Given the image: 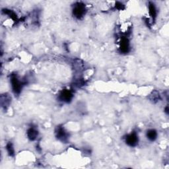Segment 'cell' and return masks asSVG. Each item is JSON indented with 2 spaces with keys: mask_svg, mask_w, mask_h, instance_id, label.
<instances>
[{
  "mask_svg": "<svg viewBox=\"0 0 169 169\" xmlns=\"http://www.w3.org/2000/svg\"><path fill=\"white\" fill-rule=\"evenodd\" d=\"M85 6L81 3H76L73 9V14L77 19H81L85 14Z\"/></svg>",
  "mask_w": 169,
  "mask_h": 169,
  "instance_id": "6da1fadb",
  "label": "cell"
},
{
  "mask_svg": "<svg viewBox=\"0 0 169 169\" xmlns=\"http://www.w3.org/2000/svg\"><path fill=\"white\" fill-rule=\"evenodd\" d=\"M11 83L13 91L15 94H20L23 87V83L20 81L16 75H12L11 78Z\"/></svg>",
  "mask_w": 169,
  "mask_h": 169,
  "instance_id": "7a4b0ae2",
  "label": "cell"
},
{
  "mask_svg": "<svg viewBox=\"0 0 169 169\" xmlns=\"http://www.w3.org/2000/svg\"><path fill=\"white\" fill-rule=\"evenodd\" d=\"M56 134L57 139L62 142H66L68 139V134L62 126H57L56 130Z\"/></svg>",
  "mask_w": 169,
  "mask_h": 169,
  "instance_id": "3957f363",
  "label": "cell"
},
{
  "mask_svg": "<svg viewBox=\"0 0 169 169\" xmlns=\"http://www.w3.org/2000/svg\"><path fill=\"white\" fill-rule=\"evenodd\" d=\"M138 141H139V139H138V136L136 132H132L128 135L126 137V143L130 147L136 146L138 143Z\"/></svg>",
  "mask_w": 169,
  "mask_h": 169,
  "instance_id": "277c9868",
  "label": "cell"
},
{
  "mask_svg": "<svg viewBox=\"0 0 169 169\" xmlns=\"http://www.w3.org/2000/svg\"><path fill=\"white\" fill-rule=\"evenodd\" d=\"M60 99L64 103H69L73 99V93L69 90H63L60 94Z\"/></svg>",
  "mask_w": 169,
  "mask_h": 169,
  "instance_id": "5b68a950",
  "label": "cell"
},
{
  "mask_svg": "<svg viewBox=\"0 0 169 169\" xmlns=\"http://www.w3.org/2000/svg\"><path fill=\"white\" fill-rule=\"evenodd\" d=\"M120 50L121 52L128 53L130 50V42L129 40L126 37H123L121 40Z\"/></svg>",
  "mask_w": 169,
  "mask_h": 169,
  "instance_id": "8992f818",
  "label": "cell"
},
{
  "mask_svg": "<svg viewBox=\"0 0 169 169\" xmlns=\"http://www.w3.org/2000/svg\"><path fill=\"white\" fill-rule=\"evenodd\" d=\"M38 135V132L35 128H30L27 131V137L30 141H34L36 139Z\"/></svg>",
  "mask_w": 169,
  "mask_h": 169,
  "instance_id": "52a82bcc",
  "label": "cell"
},
{
  "mask_svg": "<svg viewBox=\"0 0 169 169\" xmlns=\"http://www.w3.org/2000/svg\"><path fill=\"white\" fill-rule=\"evenodd\" d=\"M149 11L151 17L153 20L157 17V9L153 3L150 2L149 3Z\"/></svg>",
  "mask_w": 169,
  "mask_h": 169,
  "instance_id": "ba28073f",
  "label": "cell"
},
{
  "mask_svg": "<svg viewBox=\"0 0 169 169\" xmlns=\"http://www.w3.org/2000/svg\"><path fill=\"white\" fill-rule=\"evenodd\" d=\"M11 99L8 94H5L4 95H2L1 97V103H2V106L3 107H7L10 104V101H11Z\"/></svg>",
  "mask_w": 169,
  "mask_h": 169,
  "instance_id": "9c48e42d",
  "label": "cell"
},
{
  "mask_svg": "<svg viewBox=\"0 0 169 169\" xmlns=\"http://www.w3.org/2000/svg\"><path fill=\"white\" fill-rule=\"evenodd\" d=\"M157 132L155 130H149L147 132V137L149 140L151 141H153L157 139Z\"/></svg>",
  "mask_w": 169,
  "mask_h": 169,
  "instance_id": "30bf717a",
  "label": "cell"
},
{
  "mask_svg": "<svg viewBox=\"0 0 169 169\" xmlns=\"http://www.w3.org/2000/svg\"><path fill=\"white\" fill-rule=\"evenodd\" d=\"M6 149L8 151V153L9 155V156L13 157L15 155V150L14 148H13V144L11 142H9V143L7 144L6 145Z\"/></svg>",
  "mask_w": 169,
  "mask_h": 169,
  "instance_id": "8fae6325",
  "label": "cell"
},
{
  "mask_svg": "<svg viewBox=\"0 0 169 169\" xmlns=\"http://www.w3.org/2000/svg\"><path fill=\"white\" fill-rule=\"evenodd\" d=\"M116 8L118 10H122L125 8V6L123 3H121L120 2H116Z\"/></svg>",
  "mask_w": 169,
  "mask_h": 169,
  "instance_id": "7c38bea8",
  "label": "cell"
},
{
  "mask_svg": "<svg viewBox=\"0 0 169 169\" xmlns=\"http://www.w3.org/2000/svg\"><path fill=\"white\" fill-rule=\"evenodd\" d=\"M165 112H166L167 114H168V106H167L166 109H165Z\"/></svg>",
  "mask_w": 169,
  "mask_h": 169,
  "instance_id": "4fadbf2b",
  "label": "cell"
}]
</instances>
